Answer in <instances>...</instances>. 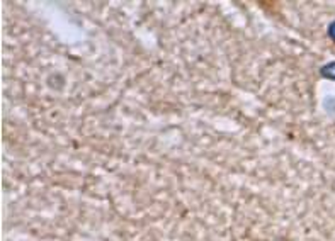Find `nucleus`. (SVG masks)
<instances>
[{
	"mask_svg": "<svg viewBox=\"0 0 335 241\" xmlns=\"http://www.w3.org/2000/svg\"><path fill=\"white\" fill-rule=\"evenodd\" d=\"M322 73L327 75V77H330V78H334V80H335V63H330L329 66H325V68L322 70Z\"/></svg>",
	"mask_w": 335,
	"mask_h": 241,
	"instance_id": "nucleus-1",
	"label": "nucleus"
},
{
	"mask_svg": "<svg viewBox=\"0 0 335 241\" xmlns=\"http://www.w3.org/2000/svg\"><path fill=\"white\" fill-rule=\"evenodd\" d=\"M330 36H332L334 39H335V22L332 24V26H330Z\"/></svg>",
	"mask_w": 335,
	"mask_h": 241,
	"instance_id": "nucleus-2",
	"label": "nucleus"
}]
</instances>
